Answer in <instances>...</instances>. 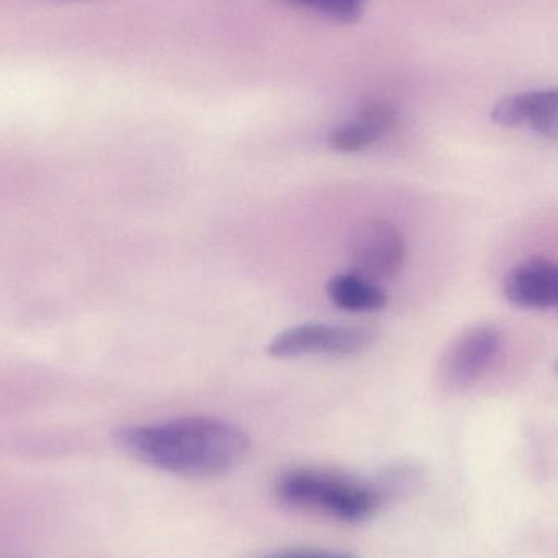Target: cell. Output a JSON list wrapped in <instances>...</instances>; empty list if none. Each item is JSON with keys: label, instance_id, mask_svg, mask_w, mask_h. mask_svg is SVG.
I'll list each match as a JSON object with an SVG mask.
<instances>
[{"label": "cell", "instance_id": "6da1fadb", "mask_svg": "<svg viewBox=\"0 0 558 558\" xmlns=\"http://www.w3.org/2000/svg\"><path fill=\"white\" fill-rule=\"evenodd\" d=\"M114 441L121 451L149 468L190 478L228 474L242 464L251 449L244 429L211 416L124 426Z\"/></svg>", "mask_w": 558, "mask_h": 558}, {"label": "cell", "instance_id": "7a4b0ae2", "mask_svg": "<svg viewBox=\"0 0 558 558\" xmlns=\"http://www.w3.org/2000/svg\"><path fill=\"white\" fill-rule=\"evenodd\" d=\"M277 494L288 507L344 523L373 520L384 507L393 504L380 475L361 478L324 468H294L282 472Z\"/></svg>", "mask_w": 558, "mask_h": 558}, {"label": "cell", "instance_id": "3957f363", "mask_svg": "<svg viewBox=\"0 0 558 558\" xmlns=\"http://www.w3.org/2000/svg\"><path fill=\"white\" fill-rule=\"evenodd\" d=\"M376 333L371 328L351 325L302 324L286 328L271 340L268 354L278 360L305 356L344 357L373 347Z\"/></svg>", "mask_w": 558, "mask_h": 558}, {"label": "cell", "instance_id": "277c9868", "mask_svg": "<svg viewBox=\"0 0 558 558\" xmlns=\"http://www.w3.org/2000/svg\"><path fill=\"white\" fill-rule=\"evenodd\" d=\"M504 347V333L490 324L475 325L449 344L439 363V380L449 390H464L477 383Z\"/></svg>", "mask_w": 558, "mask_h": 558}, {"label": "cell", "instance_id": "5b68a950", "mask_svg": "<svg viewBox=\"0 0 558 558\" xmlns=\"http://www.w3.org/2000/svg\"><path fill=\"white\" fill-rule=\"evenodd\" d=\"M350 258L354 274L380 281L396 277L405 262L402 232L386 219H364L350 238Z\"/></svg>", "mask_w": 558, "mask_h": 558}, {"label": "cell", "instance_id": "8992f818", "mask_svg": "<svg viewBox=\"0 0 558 558\" xmlns=\"http://www.w3.org/2000/svg\"><path fill=\"white\" fill-rule=\"evenodd\" d=\"M492 118L500 126H530L541 136L558 141V87L505 97L495 105Z\"/></svg>", "mask_w": 558, "mask_h": 558}, {"label": "cell", "instance_id": "52a82bcc", "mask_svg": "<svg viewBox=\"0 0 558 558\" xmlns=\"http://www.w3.org/2000/svg\"><path fill=\"white\" fill-rule=\"evenodd\" d=\"M505 295L523 308H558V264L533 258L518 265L505 279Z\"/></svg>", "mask_w": 558, "mask_h": 558}, {"label": "cell", "instance_id": "ba28073f", "mask_svg": "<svg viewBox=\"0 0 558 558\" xmlns=\"http://www.w3.org/2000/svg\"><path fill=\"white\" fill-rule=\"evenodd\" d=\"M397 111L384 101H371L360 110L356 120L348 121L330 134L331 149L354 154L373 146L396 128Z\"/></svg>", "mask_w": 558, "mask_h": 558}, {"label": "cell", "instance_id": "9c48e42d", "mask_svg": "<svg viewBox=\"0 0 558 558\" xmlns=\"http://www.w3.org/2000/svg\"><path fill=\"white\" fill-rule=\"evenodd\" d=\"M327 294L338 308L376 312L387 305V294L376 281L357 274H340L328 279Z\"/></svg>", "mask_w": 558, "mask_h": 558}, {"label": "cell", "instance_id": "30bf717a", "mask_svg": "<svg viewBox=\"0 0 558 558\" xmlns=\"http://www.w3.org/2000/svg\"><path fill=\"white\" fill-rule=\"evenodd\" d=\"M292 5L314 7L325 15L341 22H353L360 16L364 0H288Z\"/></svg>", "mask_w": 558, "mask_h": 558}, {"label": "cell", "instance_id": "8fae6325", "mask_svg": "<svg viewBox=\"0 0 558 558\" xmlns=\"http://www.w3.org/2000/svg\"><path fill=\"white\" fill-rule=\"evenodd\" d=\"M264 558H356L354 554L331 549H288L278 550Z\"/></svg>", "mask_w": 558, "mask_h": 558}, {"label": "cell", "instance_id": "7c38bea8", "mask_svg": "<svg viewBox=\"0 0 558 558\" xmlns=\"http://www.w3.org/2000/svg\"><path fill=\"white\" fill-rule=\"evenodd\" d=\"M556 371L558 373V360L556 361Z\"/></svg>", "mask_w": 558, "mask_h": 558}]
</instances>
